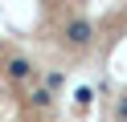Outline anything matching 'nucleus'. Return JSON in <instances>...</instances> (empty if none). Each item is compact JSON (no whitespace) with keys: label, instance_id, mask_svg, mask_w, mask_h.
<instances>
[{"label":"nucleus","instance_id":"obj_1","mask_svg":"<svg viewBox=\"0 0 127 122\" xmlns=\"http://www.w3.org/2000/svg\"><path fill=\"white\" fill-rule=\"evenodd\" d=\"M66 37H70V45H90L94 29H90V20H74V24L66 29Z\"/></svg>","mask_w":127,"mask_h":122}]
</instances>
